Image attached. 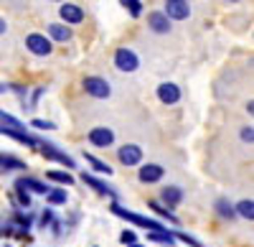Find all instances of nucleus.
Wrapping results in <instances>:
<instances>
[{"mask_svg": "<svg viewBox=\"0 0 254 247\" xmlns=\"http://www.w3.org/2000/svg\"><path fill=\"white\" fill-rule=\"evenodd\" d=\"M112 214H117V217H122V219H127V222H132V224H137V227H145V230H150V232H165V227L160 222H155V219H150V217H142V214H135V212H130V209H125V207H120L117 201H112Z\"/></svg>", "mask_w": 254, "mask_h": 247, "instance_id": "nucleus-1", "label": "nucleus"}, {"mask_svg": "<svg viewBox=\"0 0 254 247\" xmlns=\"http://www.w3.org/2000/svg\"><path fill=\"white\" fill-rule=\"evenodd\" d=\"M26 49L33 56H49L54 51V44H51V38H46L44 33H28L26 36Z\"/></svg>", "mask_w": 254, "mask_h": 247, "instance_id": "nucleus-2", "label": "nucleus"}, {"mask_svg": "<svg viewBox=\"0 0 254 247\" xmlns=\"http://www.w3.org/2000/svg\"><path fill=\"white\" fill-rule=\"evenodd\" d=\"M84 92L97 97V99H107L112 94V87H110V82L107 79H102V77H87L84 79Z\"/></svg>", "mask_w": 254, "mask_h": 247, "instance_id": "nucleus-3", "label": "nucleus"}, {"mask_svg": "<svg viewBox=\"0 0 254 247\" xmlns=\"http://www.w3.org/2000/svg\"><path fill=\"white\" fill-rule=\"evenodd\" d=\"M115 67H117L120 72H135V69L140 67V59H137V54H135L132 49L122 46V49L115 51Z\"/></svg>", "mask_w": 254, "mask_h": 247, "instance_id": "nucleus-4", "label": "nucleus"}, {"mask_svg": "<svg viewBox=\"0 0 254 247\" xmlns=\"http://www.w3.org/2000/svg\"><path fill=\"white\" fill-rule=\"evenodd\" d=\"M163 13L168 20H186L190 15V5H188V0H165Z\"/></svg>", "mask_w": 254, "mask_h": 247, "instance_id": "nucleus-5", "label": "nucleus"}, {"mask_svg": "<svg viewBox=\"0 0 254 247\" xmlns=\"http://www.w3.org/2000/svg\"><path fill=\"white\" fill-rule=\"evenodd\" d=\"M117 158L122 166H140V161H142V148L135 146V143H127V146H122L117 151Z\"/></svg>", "mask_w": 254, "mask_h": 247, "instance_id": "nucleus-6", "label": "nucleus"}, {"mask_svg": "<svg viewBox=\"0 0 254 247\" xmlns=\"http://www.w3.org/2000/svg\"><path fill=\"white\" fill-rule=\"evenodd\" d=\"M87 138H89L92 146H97V148H110L112 143H115V133H112V128H104V125L92 128Z\"/></svg>", "mask_w": 254, "mask_h": 247, "instance_id": "nucleus-7", "label": "nucleus"}, {"mask_svg": "<svg viewBox=\"0 0 254 247\" xmlns=\"http://www.w3.org/2000/svg\"><path fill=\"white\" fill-rule=\"evenodd\" d=\"M38 148H41V153H44L46 158H51V161H56V163H61V166H66V168H74L76 163L71 161V156H66V153H61L56 146H51V143H38Z\"/></svg>", "mask_w": 254, "mask_h": 247, "instance_id": "nucleus-8", "label": "nucleus"}, {"mask_svg": "<svg viewBox=\"0 0 254 247\" xmlns=\"http://www.w3.org/2000/svg\"><path fill=\"white\" fill-rule=\"evenodd\" d=\"M59 15H61V20L66 26H76V23H81V20H84V10L76 3H64L59 8Z\"/></svg>", "mask_w": 254, "mask_h": 247, "instance_id": "nucleus-9", "label": "nucleus"}, {"mask_svg": "<svg viewBox=\"0 0 254 247\" xmlns=\"http://www.w3.org/2000/svg\"><path fill=\"white\" fill-rule=\"evenodd\" d=\"M158 99L163 102V105H176V102L181 99V87L173 84V82H163V84L158 87Z\"/></svg>", "mask_w": 254, "mask_h": 247, "instance_id": "nucleus-10", "label": "nucleus"}, {"mask_svg": "<svg viewBox=\"0 0 254 247\" xmlns=\"http://www.w3.org/2000/svg\"><path fill=\"white\" fill-rule=\"evenodd\" d=\"M163 176H165V168L158 166V163H145V166L137 171V178L142 183H158Z\"/></svg>", "mask_w": 254, "mask_h": 247, "instance_id": "nucleus-11", "label": "nucleus"}, {"mask_svg": "<svg viewBox=\"0 0 254 247\" xmlns=\"http://www.w3.org/2000/svg\"><path fill=\"white\" fill-rule=\"evenodd\" d=\"M147 28L153 33H171V20L165 18V13L155 10V13L147 15Z\"/></svg>", "mask_w": 254, "mask_h": 247, "instance_id": "nucleus-12", "label": "nucleus"}, {"mask_svg": "<svg viewBox=\"0 0 254 247\" xmlns=\"http://www.w3.org/2000/svg\"><path fill=\"white\" fill-rule=\"evenodd\" d=\"M81 181L87 183V186H92L97 194H102V196H112V199L117 196L112 186H107V183H104V181H99V178H97V176H92V173H81Z\"/></svg>", "mask_w": 254, "mask_h": 247, "instance_id": "nucleus-13", "label": "nucleus"}, {"mask_svg": "<svg viewBox=\"0 0 254 247\" xmlns=\"http://www.w3.org/2000/svg\"><path fill=\"white\" fill-rule=\"evenodd\" d=\"M15 186L26 189V191H33V194H44V196L51 191L46 183H44V181H38V178H18V181H15Z\"/></svg>", "mask_w": 254, "mask_h": 247, "instance_id": "nucleus-14", "label": "nucleus"}, {"mask_svg": "<svg viewBox=\"0 0 254 247\" xmlns=\"http://www.w3.org/2000/svg\"><path fill=\"white\" fill-rule=\"evenodd\" d=\"M46 31H49V36H51L54 41H59V44H66V41H71V28L64 26V23H49Z\"/></svg>", "mask_w": 254, "mask_h": 247, "instance_id": "nucleus-15", "label": "nucleus"}, {"mask_svg": "<svg viewBox=\"0 0 254 247\" xmlns=\"http://www.w3.org/2000/svg\"><path fill=\"white\" fill-rule=\"evenodd\" d=\"M160 199L168 204V209H171V207H178V204L183 201V191L178 186H165L163 194H160Z\"/></svg>", "mask_w": 254, "mask_h": 247, "instance_id": "nucleus-16", "label": "nucleus"}, {"mask_svg": "<svg viewBox=\"0 0 254 247\" xmlns=\"http://www.w3.org/2000/svg\"><path fill=\"white\" fill-rule=\"evenodd\" d=\"M0 133H3V135H10V138H15L18 143H23V146H31V148H36V146H38V140H36V138H31V135H28V133H23V130L0 128Z\"/></svg>", "mask_w": 254, "mask_h": 247, "instance_id": "nucleus-17", "label": "nucleus"}, {"mask_svg": "<svg viewBox=\"0 0 254 247\" xmlns=\"http://www.w3.org/2000/svg\"><path fill=\"white\" fill-rule=\"evenodd\" d=\"M84 158H87V163H89V166H92V168H94L97 173H107V176L112 173V168H110V166H107V163H104V161H99L97 156H92V153H84Z\"/></svg>", "mask_w": 254, "mask_h": 247, "instance_id": "nucleus-18", "label": "nucleus"}, {"mask_svg": "<svg viewBox=\"0 0 254 247\" xmlns=\"http://www.w3.org/2000/svg\"><path fill=\"white\" fill-rule=\"evenodd\" d=\"M46 178H49V181L61 183V186H71V183H74L71 173H66V171H49V173H46Z\"/></svg>", "mask_w": 254, "mask_h": 247, "instance_id": "nucleus-19", "label": "nucleus"}, {"mask_svg": "<svg viewBox=\"0 0 254 247\" xmlns=\"http://www.w3.org/2000/svg\"><path fill=\"white\" fill-rule=\"evenodd\" d=\"M147 242H160V245H168V247H171V245H176V237L171 235V232H150V235H147Z\"/></svg>", "mask_w": 254, "mask_h": 247, "instance_id": "nucleus-20", "label": "nucleus"}, {"mask_svg": "<svg viewBox=\"0 0 254 247\" xmlns=\"http://www.w3.org/2000/svg\"><path fill=\"white\" fill-rule=\"evenodd\" d=\"M239 217H244V219H254V204H252V199H244V201H239L237 204V209H234Z\"/></svg>", "mask_w": 254, "mask_h": 247, "instance_id": "nucleus-21", "label": "nucleus"}, {"mask_svg": "<svg viewBox=\"0 0 254 247\" xmlns=\"http://www.w3.org/2000/svg\"><path fill=\"white\" fill-rule=\"evenodd\" d=\"M216 212H219V217H224V219H234V217H237L234 207H231L226 199H219V201H216Z\"/></svg>", "mask_w": 254, "mask_h": 247, "instance_id": "nucleus-22", "label": "nucleus"}, {"mask_svg": "<svg viewBox=\"0 0 254 247\" xmlns=\"http://www.w3.org/2000/svg\"><path fill=\"white\" fill-rule=\"evenodd\" d=\"M147 207H150L155 214H160V217H165L168 222H178L176 219V214L171 212V209H168V207H163V204H158V201H147Z\"/></svg>", "mask_w": 254, "mask_h": 247, "instance_id": "nucleus-23", "label": "nucleus"}, {"mask_svg": "<svg viewBox=\"0 0 254 247\" xmlns=\"http://www.w3.org/2000/svg\"><path fill=\"white\" fill-rule=\"evenodd\" d=\"M0 122H3V128H5V125H10L13 130H23V128H26L20 120H15L13 115H8V112H3V110H0Z\"/></svg>", "mask_w": 254, "mask_h": 247, "instance_id": "nucleus-24", "label": "nucleus"}, {"mask_svg": "<svg viewBox=\"0 0 254 247\" xmlns=\"http://www.w3.org/2000/svg\"><path fill=\"white\" fill-rule=\"evenodd\" d=\"M0 168H26V163L13 156H0Z\"/></svg>", "mask_w": 254, "mask_h": 247, "instance_id": "nucleus-25", "label": "nucleus"}, {"mask_svg": "<svg viewBox=\"0 0 254 247\" xmlns=\"http://www.w3.org/2000/svg\"><path fill=\"white\" fill-rule=\"evenodd\" d=\"M46 199H49V204H66V191L64 189H51L46 194Z\"/></svg>", "mask_w": 254, "mask_h": 247, "instance_id": "nucleus-26", "label": "nucleus"}, {"mask_svg": "<svg viewBox=\"0 0 254 247\" xmlns=\"http://www.w3.org/2000/svg\"><path fill=\"white\" fill-rule=\"evenodd\" d=\"M122 5H125L127 10H130V15H132V18H137V15L142 13V3H140V0H122Z\"/></svg>", "mask_w": 254, "mask_h": 247, "instance_id": "nucleus-27", "label": "nucleus"}, {"mask_svg": "<svg viewBox=\"0 0 254 247\" xmlns=\"http://www.w3.org/2000/svg\"><path fill=\"white\" fill-rule=\"evenodd\" d=\"M15 194H18V204H20V207H31V194L26 189L15 186Z\"/></svg>", "mask_w": 254, "mask_h": 247, "instance_id": "nucleus-28", "label": "nucleus"}, {"mask_svg": "<svg viewBox=\"0 0 254 247\" xmlns=\"http://www.w3.org/2000/svg\"><path fill=\"white\" fill-rule=\"evenodd\" d=\"M120 242H122L125 247H127V245H135V242H137V235H135L132 230H125V232L120 235Z\"/></svg>", "mask_w": 254, "mask_h": 247, "instance_id": "nucleus-29", "label": "nucleus"}, {"mask_svg": "<svg viewBox=\"0 0 254 247\" xmlns=\"http://www.w3.org/2000/svg\"><path fill=\"white\" fill-rule=\"evenodd\" d=\"M173 237H178V240H183L186 245H190V247H203L198 240H193V237H190V235H186V232H176Z\"/></svg>", "mask_w": 254, "mask_h": 247, "instance_id": "nucleus-30", "label": "nucleus"}, {"mask_svg": "<svg viewBox=\"0 0 254 247\" xmlns=\"http://www.w3.org/2000/svg\"><path fill=\"white\" fill-rule=\"evenodd\" d=\"M31 128H36V130H54L56 125H54V122H49V120H33Z\"/></svg>", "mask_w": 254, "mask_h": 247, "instance_id": "nucleus-31", "label": "nucleus"}, {"mask_svg": "<svg viewBox=\"0 0 254 247\" xmlns=\"http://www.w3.org/2000/svg\"><path fill=\"white\" fill-rule=\"evenodd\" d=\"M54 222V214H51V209H46L44 214H41V227H46V224H51Z\"/></svg>", "mask_w": 254, "mask_h": 247, "instance_id": "nucleus-32", "label": "nucleus"}, {"mask_svg": "<svg viewBox=\"0 0 254 247\" xmlns=\"http://www.w3.org/2000/svg\"><path fill=\"white\" fill-rule=\"evenodd\" d=\"M242 140L244 143H252L254 140V130L252 128H242Z\"/></svg>", "mask_w": 254, "mask_h": 247, "instance_id": "nucleus-33", "label": "nucleus"}, {"mask_svg": "<svg viewBox=\"0 0 254 247\" xmlns=\"http://www.w3.org/2000/svg\"><path fill=\"white\" fill-rule=\"evenodd\" d=\"M8 31V23H5V18H0V36H3Z\"/></svg>", "mask_w": 254, "mask_h": 247, "instance_id": "nucleus-34", "label": "nucleus"}, {"mask_svg": "<svg viewBox=\"0 0 254 247\" xmlns=\"http://www.w3.org/2000/svg\"><path fill=\"white\" fill-rule=\"evenodd\" d=\"M127 247H145V245H140V242H135V245H127Z\"/></svg>", "mask_w": 254, "mask_h": 247, "instance_id": "nucleus-35", "label": "nucleus"}, {"mask_svg": "<svg viewBox=\"0 0 254 247\" xmlns=\"http://www.w3.org/2000/svg\"><path fill=\"white\" fill-rule=\"evenodd\" d=\"M5 89H8V87H3V84H0V92H5Z\"/></svg>", "mask_w": 254, "mask_h": 247, "instance_id": "nucleus-36", "label": "nucleus"}, {"mask_svg": "<svg viewBox=\"0 0 254 247\" xmlns=\"http://www.w3.org/2000/svg\"><path fill=\"white\" fill-rule=\"evenodd\" d=\"M54 3H66V0H54Z\"/></svg>", "mask_w": 254, "mask_h": 247, "instance_id": "nucleus-37", "label": "nucleus"}, {"mask_svg": "<svg viewBox=\"0 0 254 247\" xmlns=\"http://www.w3.org/2000/svg\"><path fill=\"white\" fill-rule=\"evenodd\" d=\"M231 3H237V0H231Z\"/></svg>", "mask_w": 254, "mask_h": 247, "instance_id": "nucleus-38", "label": "nucleus"}]
</instances>
